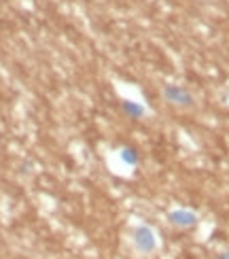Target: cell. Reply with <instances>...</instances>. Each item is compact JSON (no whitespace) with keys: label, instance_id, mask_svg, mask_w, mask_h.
Listing matches in <instances>:
<instances>
[{"label":"cell","instance_id":"obj_1","mask_svg":"<svg viewBox=\"0 0 229 259\" xmlns=\"http://www.w3.org/2000/svg\"><path fill=\"white\" fill-rule=\"evenodd\" d=\"M163 98L172 104H176V106H185V109H189V106H193V102H195L189 90L180 88V85H172V83L163 88Z\"/></svg>","mask_w":229,"mask_h":259},{"label":"cell","instance_id":"obj_2","mask_svg":"<svg viewBox=\"0 0 229 259\" xmlns=\"http://www.w3.org/2000/svg\"><path fill=\"white\" fill-rule=\"evenodd\" d=\"M134 244L140 253H153L155 251V234H153L147 225H140L134 230Z\"/></svg>","mask_w":229,"mask_h":259},{"label":"cell","instance_id":"obj_3","mask_svg":"<svg viewBox=\"0 0 229 259\" xmlns=\"http://www.w3.org/2000/svg\"><path fill=\"white\" fill-rule=\"evenodd\" d=\"M168 219L172 225H176V228H195V225H198V214L191 210H185V208L172 210L168 214Z\"/></svg>","mask_w":229,"mask_h":259},{"label":"cell","instance_id":"obj_4","mask_svg":"<svg viewBox=\"0 0 229 259\" xmlns=\"http://www.w3.org/2000/svg\"><path fill=\"white\" fill-rule=\"evenodd\" d=\"M121 109L127 117H132V119H140V117H145V106H140L138 102H132V100H123L121 102Z\"/></svg>","mask_w":229,"mask_h":259},{"label":"cell","instance_id":"obj_5","mask_svg":"<svg viewBox=\"0 0 229 259\" xmlns=\"http://www.w3.org/2000/svg\"><path fill=\"white\" fill-rule=\"evenodd\" d=\"M121 159L125 161L127 166H136L140 157H138V151H136V149H132V147H123V149H121Z\"/></svg>","mask_w":229,"mask_h":259},{"label":"cell","instance_id":"obj_6","mask_svg":"<svg viewBox=\"0 0 229 259\" xmlns=\"http://www.w3.org/2000/svg\"><path fill=\"white\" fill-rule=\"evenodd\" d=\"M219 259H229V253H221V255H219Z\"/></svg>","mask_w":229,"mask_h":259}]
</instances>
